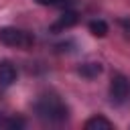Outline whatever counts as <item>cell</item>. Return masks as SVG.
I'll return each instance as SVG.
<instances>
[{
	"instance_id": "1",
	"label": "cell",
	"mask_w": 130,
	"mask_h": 130,
	"mask_svg": "<svg viewBox=\"0 0 130 130\" xmlns=\"http://www.w3.org/2000/svg\"><path fill=\"white\" fill-rule=\"evenodd\" d=\"M35 112L41 120L51 122V124H59L65 122L69 116L67 106L63 104V100L55 93H43L37 102H35Z\"/></svg>"
},
{
	"instance_id": "2",
	"label": "cell",
	"mask_w": 130,
	"mask_h": 130,
	"mask_svg": "<svg viewBox=\"0 0 130 130\" xmlns=\"http://www.w3.org/2000/svg\"><path fill=\"white\" fill-rule=\"evenodd\" d=\"M0 43L6 47H16V49H28L32 47L35 39L26 30H20L16 26H2L0 28Z\"/></svg>"
},
{
	"instance_id": "3",
	"label": "cell",
	"mask_w": 130,
	"mask_h": 130,
	"mask_svg": "<svg viewBox=\"0 0 130 130\" xmlns=\"http://www.w3.org/2000/svg\"><path fill=\"white\" fill-rule=\"evenodd\" d=\"M128 93H130V83H128V79H126L124 75L116 73V75L112 77V83H110V95H112V102L122 104V102L128 98Z\"/></svg>"
},
{
	"instance_id": "4",
	"label": "cell",
	"mask_w": 130,
	"mask_h": 130,
	"mask_svg": "<svg viewBox=\"0 0 130 130\" xmlns=\"http://www.w3.org/2000/svg\"><path fill=\"white\" fill-rule=\"evenodd\" d=\"M16 81V67L10 61H0V85L8 87Z\"/></svg>"
},
{
	"instance_id": "5",
	"label": "cell",
	"mask_w": 130,
	"mask_h": 130,
	"mask_svg": "<svg viewBox=\"0 0 130 130\" xmlns=\"http://www.w3.org/2000/svg\"><path fill=\"white\" fill-rule=\"evenodd\" d=\"M83 126H85V130H112L114 128V124L108 118H104V116H93Z\"/></svg>"
},
{
	"instance_id": "6",
	"label": "cell",
	"mask_w": 130,
	"mask_h": 130,
	"mask_svg": "<svg viewBox=\"0 0 130 130\" xmlns=\"http://www.w3.org/2000/svg\"><path fill=\"white\" fill-rule=\"evenodd\" d=\"M77 22V12H71V10H67L65 14H61V18L51 26V30H63V28H69V26H73Z\"/></svg>"
},
{
	"instance_id": "7",
	"label": "cell",
	"mask_w": 130,
	"mask_h": 130,
	"mask_svg": "<svg viewBox=\"0 0 130 130\" xmlns=\"http://www.w3.org/2000/svg\"><path fill=\"white\" fill-rule=\"evenodd\" d=\"M79 73L85 75V77H95L102 73V63H85L79 67Z\"/></svg>"
},
{
	"instance_id": "8",
	"label": "cell",
	"mask_w": 130,
	"mask_h": 130,
	"mask_svg": "<svg viewBox=\"0 0 130 130\" xmlns=\"http://www.w3.org/2000/svg\"><path fill=\"white\" fill-rule=\"evenodd\" d=\"M89 30H91V35H95V37H106V35H108V24H106L104 20H91V22H89Z\"/></svg>"
},
{
	"instance_id": "9",
	"label": "cell",
	"mask_w": 130,
	"mask_h": 130,
	"mask_svg": "<svg viewBox=\"0 0 130 130\" xmlns=\"http://www.w3.org/2000/svg\"><path fill=\"white\" fill-rule=\"evenodd\" d=\"M35 2L37 4H43V6H65L71 0H35Z\"/></svg>"
}]
</instances>
